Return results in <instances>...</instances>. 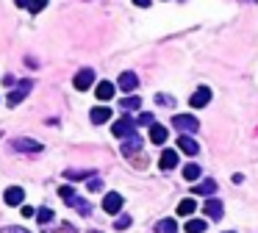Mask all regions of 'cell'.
I'll use <instances>...</instances> for the list:
<instances>
[{
	"label": "cell",
	"mask_w": 258,
	"mask_h": 233,
	"mask_svg": "<svg viewBox=\"0 0 258 233\" xmlns=\"http://www.w3.org/2000/svg\"><path fill=\"white\" fill-rule=\"evenodd\" d=\"M58 194L64 197V203H67V205L78 208V214H84V217H89V214H92V205H89L86 200H81L78 194H75V189H72V186H61V189H58Z\"/></svg>",
	"instance_id": "6da1fadb"
},
{
	"label": "cell",
	"mask_w": 258,
	"mask_h": 233,
	"mask_svg": "<svg viewBox=\"0 0 258 233\" xmlns=\"http://www.w3.org/2000/svg\"><path fill=\"white\" fill-rule=\"evenodd\" d=\"M111 133H114L117 139H128V136H133V133H136V119H131V116L117 119V122L111 125Z\"/></svg>",
	"instance_id": "7a4b0ae2"
},
{
	"label": "cell",
	"mask_w": 258,
	"mask_h": 233,
	"mask_svg": "<svg viewBox=\"0 0 258 233\" xmlns=\"http://www.w3.org/2000/svg\"><path fill=\"white\" fill-rule=\"evenodd\" d=\"M172 125H175L180 133L200 131V122H197V116H192V114H175V116H172Z\"/></svg>",
	"instance_id": "3957f363"
},
{
	"label": "cell",
	"mask_w": 258,
	"mask_h": 233,
	"mask_svg": "<svg viewBox=\"0 0 258 233\" xmlns=\"http://www.w3.org/2000/svg\"><path fill=\"white\" fill-rule=\"evenodd\" d=\"M31 89H33V84L28 81V78H25V81H20V86H17V89H11V94H8V106H11V109H17V106L28 97V92H31Z\"/></svg>",
	"instance_id": "277c9868"
},
{
	"label": "cell",
	"mask_w": 258,
	"mask_h": 233,
	"mask_svg": "<svg viewBox=\"0 0 258 233\" xmlns=\"http://www.w3.org/2000/svg\"><path fill=\"white\" fill-rule=\"evenodd\" d=\"M92 84H94V70H89V67H86V70H81L78 75L72 78V86H75L78 92H86V89H92Z\"/></svg>",
	"instance_id": "5b68a950"
},
{
	"label": "cell",
	"mask_w": 258,
	"mask_h": 233,
	"mask_svg": "<svg viewBox=\"0 0 258 233\" xmlns=\"http://www.w3.org/2000/svg\"><path fill=\"white\" fill-rule=\"evenodd\" d=\"M119 208H122V194L119 192H109L103 197V211L106 214H119Z\"/></svg>",
	"instance_id": "8992f818"
},
{
	"label": "cell",
	"mask_w": 258,
	"mask_h": 233,
	"mask_svg": "<svg viewBox=\"0 0 258 233\" xmlns=\"http://www.w3.org/2000/svg\"><path fill=\"white\" fill-rule=\"evenodd\" d=\"M208 103H211V89H208V86H200V89L189 97V106H192V109H203Z\"/></svg>",
	"instance_id": "52a82bcc"
},
{
	"label": "cell",
	"mask_w": 258,
	"mask_h": 233,
	"mask_svg": "<svg viewBox=\"0 0 258 233\" xmlns=\"http://www.w3.org/2000/svg\"><path fill=\"white\" fill-rule=\"evenodd\" d=\"M117 86H119V89H122L125 94H131L133 89L139 86V78H136V72H131V70H128V72H122V75H119Z\"/></svg>",
	"instance_id": "ba28073f"
},
{
	"label": "cell",
	"mask_w": 258,
	"mask_h": 233,
	"mask_svg": "<svg viewBox=\"0 0 258 233\" xmlns=\"http://www.w3.org/2000/svg\"><path fill=\"white\" fill-rule=\"evenodd\" d=\"M114 92H117V86L111 84V81H100V84L94 86V94H97V100H111L114 97Z\"/></svg>",
	"instance_id": "9c48e42d"
},
{
	"label": "cell",
	"mask_w": 258,
	"mask_h": 233,
	"mask_svg": "<svg viewBox=\"0 0 258 233\" xmlns=\"http://www.w3.org/2000/svg\"><path fill=\"white\" fill-rule=\"evenodd\" d=\"M178 150H183L186 155H197L200 153V145H197L192 136H186V133H180L178 136Z\"/></svg>",
	"instance_id": "30bf717a"
},
{
	"label": "cell",
	"mask_w": 258,
	"mask_h": 233,
	"mask_svg": "<svg viewBox=\"0 0 258 233\" xmlns=\"http://www.w3.org/2000/svg\"><path fill=\"white\" fill-rule=\"evenodd\" d=\"M158 167H161L164 172L175 170V167H178V153H175V150H161V158H158Z\"/></svg>",
	"instance_id": "8fae6325"
},
{
	"label": "cell",
	"mask_w": 258,
	"mask_h": 233,
	"mask_svg": "<svg viewBox=\"0 0 258 233\" xmlns=\"http://www.w3.org/2000/svg\"><path fill=\"white\" fill-rule=\"evenodd\" d=\"M89 119H92L94 125L109 122V119H111V109H109V106H94V109L89 111Z\"/></svg>",
	"instance_id": "7c38bea8"
},
{
	"label": "cell",
	"mask_w": 258,
	"mask_h": 233,
	"mask_svg": "<svg viewBox=\"0 0 258 233\" xmlns=\"http://www.w3.org/2000/svg\"><path fill=\"white\" fill-rule=\"evenodd\" d=\"M3 200L8 203V205H23V200H25V192L20 186H11V189H6V197Z\"/></svg>",
	"instance_id": "4fadbf2b"
},
{
	"label": "cell",
	"mask_w": 258,
	"mask_h": 233,
	"mask_svg": "<svg viewBox=\"0 0 258 233\" xmlns=\"http://www.w3.org/2000/svg\"><path fill=\"white\" fill-rule=\"evenodd\" d=\"M14 147L23 150V153H39L42 145L39 142H33V139H14Z\"/></svg>",
	"instance_id": "5bb4252c"
},
{
	"label": "cell",
	"mask_w": 258,
	"mask_h": 233,
	"mask_svg": "<svg viewBox=\"0 0 258 233\" xmlns=\"http://www.w3.org/2000/svg\"><path fill=\"white\" fill-rule=\"evenodd\" d=\"M195 194H203V197H211L214 192H217V180H211V178H205L203 183H197L195 189H192Z\"/></svg>",
	"instance_id": "9a60e30c"
},
{
	"label": "cell",
	"mask_w": 258,
	"mask_h": 233,
	"mask_svg": "<svg viewBox=\"0 0 258 233\" xmlns=\"http://www.w3.org/2000/svg\"><path fill=\"white\" fill-rule=\"evenodd\" d=\"M203 211H205V217H208V219H219V217H222V203H219V200H205Z\"/></svg>",
	"instance_id": "2e32d148"
},
{
	"label": "cell",
	"mask_w": 258,
	"mask_h": 233,
	"mask_svg": "<svg viewBox=\"0 0 258 233\" xmlns=\"http://www.w3.org/2000/svg\"><path fill=\"white\" fill-rule=\"evenodd\" d=\"M167 136H170V133H167L164 125H158V122H156L153 128H150V142H153V145H164Z\"/></svg>",
	"instance_id": "e0dca14e"
},
{
	"label": "cell",
	"mask_w": 258,
	"mask_h": 233,
	"mask_svg": "<svg viewBox=\"0 0 258 233\" xmlns=\"http://www.w3.org/2000/svg\"><path fill=\"white\" fill-rule=\"evenodd\" d=\"M136 150H142V136H139V133L128 136V139H125V145H122V153H125V155H133Z\"/></svg>",
	"instance_id": "ac0fdd59"
},
{
	"label": "cell",
	"mask_w": 258,
	"mask_h": 233,
	"mask_svg": "<svg viewBox=\"0 0 258 233\" xmlns=\"http://www.w3.org/2000/svg\"><path fill=\"white\" fill-rule=\"evenodd\" d=\"M195 211H197V203L192 200V197H186V200L178 203V217H192Z\"/></svg>",
	"instance_id": "d6986e66"
},
{
	"label": "cell",
	"mask_w": 258,
	"mask_h": 233,
	"mask_svg": "<svg viewBox=\"0 0 258 233\" xmlns=\"http://www.w3.org/2000/svg\"><path fill=\"white\" fill-rule=\"evenodd\" d=\"M200 175H203V170H200V164H186V167H183V178H186L189 183H195V180L200 178Z\"/></svg>",
	"instance_id": "ffe728a7"
},
{
	"label": "cell",
	"mask_w": 258,
	"mask_h": 233,
	"mask_svg": "<svg viewBox=\"0 0 258 233\" xmlns=\"http://www.w3.org/2000/svg\"><path fill=\"white\" fill-rule=\"evenodd\" d=\"M183 233H205V219H189L183 225Z\"/></svg>",
	"instance_id": "44dd1931"
},
{
	"label": "cell",
	"mask_w": 258,
	"mask_h": 233,
	"mask_svg": "<svg viewBox=\"0 0 258 233\" xmlns=\"http://www.w3.org/2000/svg\"><path fill=\"white\" fill-rule=\"evenodd\" d=\"M94 172L92 170H67L64 172V178L67 180H84V178H92Z\"/></svg>",
	"instance_id": "7402d4cb"
},
{
	"label": "cell",
	"mask_w": 258,
	"mask_h": 233,
	"mask_svg": "<svg viewBox=\"0 0 258 233\" xmlns=\"http://www.w3.org/2000/svg\"><path fill=\"white\" fill-rule=\"evenodd\" d=\"M119 106H122L125 111H139L142 100L139 97H133V94H125V100H119Z\"/></svg>",
	"instance_id": "603a6c76"
},
{
	"label": "cell",
	"mask_w": 258,
	"mask_h": 233,
	"mask_svg": "<svg viewBox=\"0 0 258 233\" xmlns=\"http://www.w3.org/2000/svg\"><path fill=\"white\" fill-rule=\"evenodd\" d=\"M156 231L158 233H178V222H175V219H161Z\"/></svg>",
	"instance_id": "cb8c5ba5"
},
{
	"label": "cell",
	"mask_w": 258,
	"mask_h": 233,
	"mask_svg": "<svg viewBox=\"0 0 258 233\" xmlns=\"http://www.w3.org/2000/svg\"><path fill=\"white\" fill-rule=\"evenodd\" d=\"M139 125H144V128H153V125H156V116L147 114V111H142V114L136 116V128H139Z\"/></svg>",
	"instance_id": "d4e9b609"
},
{
	"label": "cell",
	"mask_w": 258,
	"mask_h": 233,
	"mask_svg": "<svg viewBox=\"0 0 258 233\" xmlns=\"http://www.w3.org/2000/svg\"><path fill=\"white\" fill-rule=\"evenodd\" d=\"M53 217H56V214H53L50 208H39V211H36V219H39V225H47V222H53Z\"/></svg>",
	"instance_id": "484cf974"
},
{
	"label": "cell",
	"mask_w": 258,
	"mask_h": 233,
	"mask_svg": "<svg viewBox=\"0 0 258 233\" xmlns=\"http://www.w3.org/2000/svg\"><path fill=\"white\" fill-rule=\"evenodd\" d=\"M156 103H158V106H170V109H172V106H175V97H172V94H161V92H158L156 94Z\"/></svg>",
	"instance_id": "4316f807"
},
{
	"label": "cell",
	"mask_w": 258,
	"mask_h": 233,
	"mask_svg": "<svg viewBox=\"0 0 258 233\" xmlns=\"http://www.w3.org/2000/svg\"><path fill=\"white\" fill-rule=\"evenodd\" d=\"M45 6H47V0H31V3H28V11H31V14H39Z\"/></svg>",
	"instance_id": "83f0119b"
},
{
	"label": "cell",
	"mask_w": 258,
	"mask_h": 233,
	"mask_svg": "<svg viewBox=\"0 0 258 233\" xmlns=\"http://www.w3.org/2000/svg\"><path fill=\"white\" fill-rule=\"evenodd\" d=\"M114 225H117V231H125V228H131V217H128V214H122V217H117V222H114Z\"/></svg>",
	"instance_id": "f1b7e54d"
},
{
	"label": "cell",
	"mask_w": 258,
	"mask_h": 233,
	"mask_svg": "<svg viewBox=\"0 0 258 233\" xmlns=\"http://www.w3.org/2000/svg\"><path fill=\"white\" fill-rule=\"evenodd\" d=\"M100 189H103V183H100L97 178H92V180H89V192H100Z\"/></svg>",
	"instance_id": "f546056e"
},
{
	"label": "cell",
	"mask_w": 258,
	"mask_h": 233,
	"mask_svg": "<svg viewBox=\"0 0 258 233\" xmlns=\"http://www.w3.org/2000/svg\"><path fill=\"white\" fill-rule=\"evenodd\" d=\"M20 211H23V217H36V211H33L31 205H23Z\"/></svg>",
	"instance_id": "4dcf8cb0"
},
{
	"label": "cell",
	"mask_w": 258,
	"mask_h": 233,
	"mask_svg": "<svg viewBox=\"0 0 258 233\" xmlns=\"http://www.w3.org/2000/svg\"><path fill=\"white\" fill-rule=\"evenodd\" d=\"M0 233H28V231H25V228H3Z\"/></svg>",
	"instance_id": "1f68e13d"
},
{
	"label": "cell",
	"mask_w": 258,
	"mask_h": 233,
	"mask_svg": "<svg viewBox=\"0 0 258 233\" xmlns=\"http://www.w3.org/2000/svg\"><path fill=\"white\" fill-rule=\"evenodd\" d=\"M133 3H136V6H142V8H147V6H150V0H133Z\"/></svg>",
	"instance_id": "d6a6232c"
},
{
	"label": "cell",
	"mask_w": 258,
	"mask_h": 233,
	"mask_svg": "<svg viewBox=\"0 0 258 233\" xmlns=\"http://www.w3.org/2000/svg\"><path fill=\"white\" fill-rule=\"evenodd\" d=\"M17 6H23V8H28V3H31V0H14Z\"/></svg>",
	"instance_id": "836d02e7"
}]
</instances>
